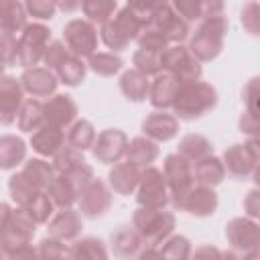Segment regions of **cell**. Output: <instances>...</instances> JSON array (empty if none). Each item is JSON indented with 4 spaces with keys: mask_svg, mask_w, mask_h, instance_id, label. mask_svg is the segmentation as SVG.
<instances>
[{
    "mask_svg": "<svg viewBox=\"0 0 260 260\" xmlns=\"http://www.w3.org/2000/svg\"><path fill=\"white\" fill-rule=\"evenodd\" d=\"M217 106V91L207 81L179 85L171 104L177 120H197Z\"/></svg>",
    "mask_w": 260,
    "mask_h": 260,
    "instance_id": "1",
    "label": "cell"
},
{
    "mask_svg": "<svg viewBox=\"0 0 260 260\" xmlns=\"http://www.w3.org/2000/svg\"><path fill=\"white\" fill-rule=\"evenodd\" d=\"M8 191L16 207L24 209L35 223H47L55 211V205L45 191L37 189L20 171L8 179Z\"/></svg>",
    "mask_w": 260,
    "mask_h": 260,
    "instance_id": "2",
    "label": "cell"
},
{
    "mask_svg": "<svg viewBox=\"0 0 260 260\" xmlns=\"http://www.w3.org/2000/svg\"><path fill=\"white\" fill-rule=\"evenodd\" d=\"M228 28H230V22H228V18L223 14L203 18L199 22V26L195 28L191 41H189V47H187L189 53L199 63L213 61L223 49V41H225Z\"/></svg>",
    "mask_w": 260,
    "mask_h": 260,
    "instance_id": "3",
    "label": "cell"
},
{
    "mask_svg": "<svg viewBox=\"0 0 260 260\" xmlns=\"http://www.w3.org/2000/svg\"><path fill=\"white\" fill-rule=\"evenodd\" d=\"M132 225L136 234L146 242L148 246L162 244L169 236H173L175 230V215L167 209H146L138 207L132 215Z\"/></svg>",
    "mask_w": 260,
    "mask_h": 260,
    "instance_id": "4",
    "label": "cell"
},
{
    "mask_svg": "<svg viewBox=\"0 0 260 260\" xmlns=\"http://www.w3.org/2000/svg\"><path fill=\"white\" fill-rule=\"evenodd\" d=\"M51 41L49 26L41 22H26V26L20 30L16 39V63L22 69L37 67L39 61H43V53Z\"/></svg>",
    "mask_w": 260,
    "mask_h": 260,
    "instance_id": "5",
    "label": "cell"
},
{
    "mask_svg": "<svg viewBox=\"0 0 260 260\" xmlns=\"http://www.w3.org/2000/svg\"><path fill=\"white\" fill-rule=\"evenodd\" d=\"M158 63H160V71L171 73L179 81V85L199 81V77H201L199 61L183 45H169L158 55Z\"/></svg>",
    "mask_w": 260,
    "mask_h": 260,
    "instance_id": "6",
    "label": "cell"
},
{
    "mask_svg": "<svg viewBox=\"0 0 260 260\" xmlns=\"http://www.w3.org/2000/svg\"><path fill=\"white\" fill-rule=\"evenodd\" d=\"M35 230H37V223L28 217V213L20 207L12 209L2 232H0V248L2 252L8 256L24 246L30 244L32 236H35Z\"/></svg>",
    "mask_w": 260,
    "mask_h": 260,
    "instance_id": "7",
    "label": "cell"
},
{
    "mask_svg": "<svg viewBox=\"0 0 260 260\" xmlns=\"http://www.w3.org/2000/svg\"><path fill=\"white\" fill-rule=\"evenodd\" d=\"M138 207L146 209H165L169 203V187L165 175L156 167H146L140 173V181L136 187Z\"/></svg>",
    "mask_w": 260,
    "mask_h": 260,
    "instance_id": "8",
    "label": "cell"
},
{
    "mask_svg": "<svg viewBox=\"0 0 260 260\" xmlns=\"http://www.w3.org/2000/svg\"><path fill=\"white\" fill-rule=\"evenodd\" d=\"M63 41L73 57L89 59L93 53H98V30L91 22L83 18H73L65 24Z\"/></svg>",
    "mask_w": 260,
    "mask_h": 260,
    "instance_id": "9",
    "label": "cell"
},
{
    "mask_svg": "<svg viewBox=\"0 0 260 260\" xmlns=\"http://www.w3.org/2000/svg\"><path fill=\"white\" fill-rule=\"evenodd\" d=\"M223 169L238 179L256 177L258 175V142L256 138L244 142V144H232L223 152Z\"/></svg>",
    "mask_w": 260,
    "mask_h": 260,
    "instance_id": "10",
    "label": "cell"
},
{
    "mask_svg": "<svg viewBox=\"0 0 260 260\" xmlns=\"http://www.w3.org/2000/svg\"><path fill=\"white\" fill-rule=\"evenodd\" d=\"M162 175L169 187V201L175 203L179 201L195 183H193V171H191V162L185 160L183 156L175 154H167L165 156V167H162Z\"/></svg>",
    "mask_w": 260,
    "mask_h": 260,
    "instance_id": "11",
    "label": "cell"
},
{
    "mask_svg": "<svg viewBox=\"0 0 260 260\" xmlns=\"http://www.w3.org/2000/svg\"><path fill=\"white\" fill-rule=\"evenodd\" d=\"M79 203V211L83 217L87 219H98L102 215L108 213V209L112 207V189L108 187L106 181L102 179H93L77 197Z\"/></svg>",
    "mask_w": 260,
    "mask_h": 260,
    "instance_id": "12",
    "label": "cell"
},
{
    "mask_svg": "<svg viewBox=\"0 0 260 260\" xmlns=\"http://www.w3.org/2000/svg\"><path fill=\"white\" fill-rule=\"evenodd\" d=\"M128 148V136L126 132L118 128H108L95 136V142L91 146L93 158L104 165H116L124 158Z\"/></svg>",
    "mask_w": 260,
    "mask_h": 260,
    "instance_id": "13",
    "label": "cell"
},
{
    "mask_svg": "<svg viewBox=\"0 0 260 260\" xmlns=\"http://www.w3.org/2000/svg\"><path fill=\"white\" fill-rule=\"evenodd\" d=\"M173 207L179 211H187L195 217H207L213 215L217 209V193L211 187L193 185L179 201L173 203Z\"/></svg>",
    "mask_w": 260,
    "mask_h": 260,
    "instance_id": "14",
    "label": "cell"
},
{
    "mask_svg": "<svg viewBox=\"0 0 260 260\" xmlns=\"http://www.w3.org/2000/svg\"><path fill=\"white\" fill-rule=\"evenodd\" d=\"M43 118L45 124L67 130L77 120V104L67 93H55L43 104Z\"/></svg>",
    "mask_w": 260,
    "mask_h": 260,
    "instance_id": "15",
    "label": "cell"
},
{
    "mask_svg": "<svg viewBox=\"0 0 260 260\" xmlns=\"http://www.w3.org/2000/svg\"><path fill=\"white\" fill-rule=\"evenodd\" d=\"M225 238L238 252H258V223L250 217H234L225 225Z\"/></svg>",
    "mask_w": 260,
    "mask_h": 260,
    "instance_id": "16",
    "label": "cell"
},
{
    "mask_svg": "<svg viewBox=\"0 0 260 260\" xmlns=\"http://www.w3.org/2000/svg\"><path fill=\"white\" fill-rule=\"evenodd\" d=\"M154 28H158L162 32V37L167 39V43H175L181 45L187 37H189V22L183 20L169 2H160L156 14H154V22L150 24Z\"/></svg>",
    "mask_w": 260,
    "mask_h": 260,
    "instance_id": "17",
    "label": "cell"
},
{
    "mask_svg": "<svg viewBox=\"0 0 260 260\" xmlns=\"http://www.w3.org/2000/svg\"><path fill=\"white\" fill-rule=\"evenodd\" d=\"M22 85L20 79L12 75H2L0 77V124L10 126L22 106Z\"/></svg>",
    "mask_w": 260,
    "mask_h": 260,
    "instance_id": "18",
    "label": "cell"
},
{
    "mask_svg": "<svg viewBox=\"0 0 260 260\" xmlns=\"http://www.w3.org/2000/svg\"><path fill=\"white\" fill-rule=\"evenodd\" d=\"M20 85H22V91L30 93L32 98H51L55 95L59 81L53 71L45 67H30L22 71Z\"/></svg>",
    "mask_w": 260,
    "mask_h": 260,
    "instance_id": "19",
    "label": "cell"
},
{
    "mask_svg": "<svg viewBox=\"0 0 260 260\" xmlns=\"http://www.w3.org/2000/svg\"><path fill=\"white\" fill-rule=\"evenodd\" d=\"M142 132L152 142H167V140H171V138L177 136V132H179V120L173 114H169V112L154 110V112H150L144 118Z\"/></svg>",
    "mask_w": 260,
    "mask_h": 260,
    "instance_id": "20",
    "label": "cell"
},
{
    "mask_svg": "<svg viewBox=\"0 0 260 260\" xmlns=\"http://www.w3.org/2000/svg\"><path fill=\"white\" fill-rule=\"evenodd\" d=\"M81 228H83L81 215L75 209L67 207V209H59L51 217V221L47 225V232H49V238H55L59 242H73V240L79 238Z\"/></svg>",
    "mask_w": 260,
    "mask_h": 260,
    "instance_id": "21",
    "label": "cell"
},
{
    "mask_svg": "<svg viewBox=\"0 0 260 260\" xmlns=\"http://www.w3.org/2000/svg\"><path fill=\"white\" fill-rule=\"evenodd\" d=\"M140 173H142V169H138L136 165H132L128 160H120L108 173V187L112 191H116L118 195H132L138 187Z\"/></svg>",
    "mask_w": 260,
    "mask_h": 260,
    "instance_id": "22",
    "label": "cell"
},
{
    "mask_svg": "<svg viewBox=\"0 0 260 260\" xmlns=\"http://www.w3.org/2000/svg\"><path fill=\"white\" fill-rule=\"evenodd\" d=\"M177 89H179V81L171 73H167V71L156 73L150 79V87H148V100H150L152 108L154 110H160V112H165L167 108H171Z\"/></svg>",
    "mask_w": 260,
    "mask_h": 260,
    "instance_id": "23",
    "label": "cell"
},
{
    "mask_svg": "<svg viewBox=\"0 0 260 260\" xmlns=\"http://www.w3.org/2000/svg\"><path fill=\"white\" fill-rule=\"evenodd\" d=\"M30 146L41 156H55L65 146V130L43 124L37 132L30 134Z\"/></svg>",
    "mask_w": 260,
    "mask_h": 260,
    "instance_id": "24",
    "label": "cell"
},
{
    "mask_svg": "<svg viewBox=\"0 0 260 260\" xmlns=\"http://www.w3.org/2000/svg\"><path fill=\"white\" fill-rule=\"evenodd\" d=\"M191 171H193V183H197L199 187H215L223 181L225 177V169H223V162L221 158H217L215 154L207 156V158H201L197 162L191 165Z\"/></svg>",
    "mask_w": 260,
    "mask_h": 260,
    "instance_id": "25",
    "label": "cell"
},
{
    "mask_svg": "<svg viewBox=\"0 0 260 260\" xmlns=\"http://www.w3.org/2000/svg\"><path fill=\"white\" fill-rule=\"evenodd\" d=\"M156 156H158V146H156V142L148 140L146 136H136V138L128 140L124 160L136 165L138 169H146V167H152Z\"/></svg>",
    "mask_w": 260,
    "mask_h": 260,
    "instance_id": "26",
    "label": "cell"
},
{
    "mask_svg": "<svg viewBox=\"0 0 260 260\" xmlns=\"http://www.w3.org/2000/svg\"><path fill=\"white\" fill-rule=\"evenodd\" d=\"M26 158V144L16 134L0 136V171H12Z\"/></svg>",
    "mask_w": 260,
    "mask_h": 260,
    "instance_id": "27",
    "label": "cell"
},
{
    "mask_svg": "<svg viewBox=\"0 0 260 260\" xmlns=\"http://www.w3.org/2000/svg\"><path fill=\"white\" fill-rule=\"evenodd\" d=\"M26 10L22 2L16 0H0V32L14 35L26 26Z\"/></svg>",
    "mask_w": 260,
    "mask_h": 260,
    "instance_id": "28",
    "label": "cell"
},
{
    "mask_svg": "<svg viewBox=\"0 0 260 260\" xmlns=\"http://www.w3.org/2000/svg\"><path fill=\"white\" fill-rule=\"evenodd\" d=\"M142 244L144 242L134 228H122L116 234H112V252L120 260H130L138 256V252L142 250Z\"/></svg>",
    "mask_w": 260,
    "mask_h": 260,
    "instance_id": "29",
    "label": "cell"
},
{
    "mask_svg": "<svg viewBox=\"0 0 260 260\" xmlns=\"http://www.w3.org/2000/svg\"><path fill=\"white\" fill-rule=\"evenodd\" d=\"M179 156H183L185 160H189L191 165L201 160V158H207L213 154V144L201 136V134H187L179 140V150H177Z\"/></svg>",
    "mask_w": 260,
    "mask_h": 260,
    "instance_id": "30",
    "label": "cell"
},
{
    "mask_svg": "<svg viewBox=\"0 0 260 260\" xmlns=\"http://www.w3.org/2000/svg\"><path fill=\"white\" fill-rule=\"evenodd\" d=\"M148 87H150V79L138 73L136 69H128L120 77V89L130 102H144L148 98Z\"/></svg>",
    "mask_w": 260,
    "mask_h": 260,
    "instance_id": "31",
    "label": "cell"
},
{
    "mask_svg": "<svg viewBox=\"0 0 260 260\" xmlns=\"http://www.w3.org/2000/svg\"><path fill=\"white\" fill-rule=\"evenodd\" d=\"M95 136H98V134H95L93 124H91L89 120H83V118H81V120H75V122L67 128L65 142H67L71 148L83 152V150H87V148L93 146Z\"/></svg>",
    "mask_w": 260,
    "mask_h": 260,
    "instance_id": "32",
    "label": "cell"
},
{
    "mask_svg": "<svg viewBox=\"0 0 260 260\" xmlns=\"http://www.w3.org/2000/svg\"><path fill=\"white\" fill-rule=\"evenodd\" d=\"M69 260H110V256L100 238H81L69 248Z\"/></svg>",
    "mask_w": 260,
    "mask_h": 260,
    "instance_id": "33",
    "label": "cell"
},
{
    "mask_svg": "<svg viewBox=\"0 0 260 260\" xmlns=\"http://www.w3.org/2000/svg\"><path fill=\"white\" fill-rule=\"evenodd\" d=\"M20 173H22L37 189H41V191H47V187L51 185V181H53L55 175H57L55 169H53V165L47 162V160H43V158H30V160H26Z\"/></svg>",
    "mask_w": 260,
    "mask_h": 260,
    "instance_id": "34",
    "label": "cell"
},
{
    "mask_svg": "<svg viewBox=\"0 0 260 260\" xmlns=\"http://www.w3.org/2000/svg\"><path fill=\"white\" fill-rule=\"evenodd\" d=\"M45 193L51 199V203L59 209H67L77 201V193L65 175H55V179L51 181V185L47 187Z\"/></svg>",
    "mask_w": 260,
    "mask_h": 260,
    "instance_id": "35",
    "label": "cell"
},
{
    "mask_svg": "<svg viewBox=\"0 0 260 260\" xmlns=\"http://www.w3.org/2000/svg\"><path fill=\"white\" fill-rule=\"evenodd\" d=\"M16 124H18V130L22 132H37L43 124H45V118H43V104L35 98L30 100H24L22 106H20V112L16 116Z\"/></svg>",
    "mask_w": 260,
    "mask_h": 260,
    "instance_id": "36",
    "label": "cell"
},
{
    "mask_svg": "<svg viewBox=\"0 0 260 260\" xmlns=\"http://www.w3.org/2000/svg\"><path fill=\"white\" fill-rule=\"evenodd\" d=\"M85 71H87V65L83 63V59L69 55L63 61V65L55 71V77H57L59 83H65L69 87H75V85H79L85 79Z\"/></svg>",
    "mask_w": 260,
    "mask_h": 260,
    "instance_id": "37",
    "label": "cell"
},
{
    "mask_svg": "<svg viewBox=\"0 0 260 260\" xmlns=\"http://www.w3.org/2000/svg\"><path fill=\"white\" fill-rule=\"evenodd\" d=\"M81 10L87 16V22L102 26L114 16V12L118 10V4L114 0H85L81 2Z\"/></svg>",
    "mask_w": 260,
    "mask_h": 260,
    "instance_id": "38",
    "label": "cell"
},
{
    "mask_svg": "<svg viewBox=\"0 0 260 260\" xmlns=\"http://www.w3.org/2000/svg\"><path fill=\"white\" fill-rule=\"evenodd\" d=\"M95 75H102V77H112L116 75L122 67H124V61L114 55V53H93L87 63H85Z\"/></svg>",
    "mask_w": 260,
    "mask_h": 260,
    "instance_id": "39",
    "label": "cell"
},
{
    "mask_svg": "<svg viewBox=\"0 0 260 260\" xmlns=\"http://www.w3.org/2000/svg\"><path fill=\"white\" fill-rule=\"evenodd\" d=\"M191 252V242L185 236H169L158 248L162 260H189Z\"/></svg>",
    "mask_w": 260,
    "mask_h": 260,
    "instance_id": "40",
    "label": "cell"
},
{
    "mask_svg": "<svg viewBox=\"0 0 260 260\" xmlns=\"http://www.w3.org/2000/svg\"><path fill=\"white\" fill-rule=\"evenodd\" d=\"M112 20H114L116 28L120 30V35H122L128 43L138 39V35H140V30H142V26H140L138 18L134 16V12L130 10V6H128V4H126V6H122V8L116 12V16H112Z\"/></svg>",
    "mask_w": 260,
    "mask_h": 260,
    "instance_id": "41",
    "label": "cell"
},
{
    "mask_svg": "<svg viewBox=\"0 0 260 260\" xmlns=\"http://www.w3.org/2000/svg\"><path fill=\"white\" fill-rule=\"evenodd\" d=\"M81 162H85L83 160V152H79V150H75V148H71L69 144H65L55 156H53V169H55V173L57 175H67L69 171H73L75 167H79Z\"/></svg>",
    "mask_w": 260,
    "mask_h": 260,
    "instance_id": "42",
    "label": "cell"
},
{
    "mask_svg": "<svg viewBox=\"0 0 260 260\" xmlns=\"http://www.w3.org/2000/svg\"><path fill=\"white\" fill-rule=\"evenodd\" d=\"M136 41H138V49L140 51H148V53H156V55H160L169 47V43L162 37V32L158 28H154V26L142 28Z\"/></svg>",
    "mask_w": 260,
    "mask_h": 260,
    "instance_id": "43",
    "label": "cell"
},
{
    "mask_svg": "<svg viewBox=\"0 0 260 260\" xmlns=\"http://www.w3.org/2000/svg\"><path fill=\"white\" fill-rule=\"evenodd\" d=\"M39 260H69V248L65 246V242H59L55 238H43L39 248Z\"/></svg>",
    "mask_w": 260,
    "mask_h": 260,
    "instance_id": "44",
    "label": "cell"
},
{
    "mask_svg": "<svg viewBox=\"0 0 260 260\" xmlns=\"http://www.w3.org/2000/svg\"><path fill=\"white\" fill-rule=\"evenodd\" d=\"M71 53L67 51V47H65V43L63 41H51L49 45H47V49H45V53H43V63H45V69H49V71H57L61 65H63V61L69 57Z\"/></svg>",
    "mask_w": 260,
    "mask_h": 260,
    "instance_id": "45",
    "label": "cell"
},
{
    "mask_svg": "<svg viewBox=\"0 0 260 260\" xmlns=\"http://www.w3.org/2000/svg\"><path fill=\"white\" fill-rule=\"evenodd\" d=\"M132 65L138 73L146 75V77H154L156 73H160V63H158V55L156 53H148V51H136L132 55Z\"/></svg>",
    "mask_w": 260,
    "mask_h": 260,
    "instance_id": "46",
    "label": "cell"
},
{
    "mask_svg": "<svg viewBox=\"0 0 260 260\" xmlns=\"http://www.w3.org/2000/svg\"><path fill=\"white\" fill-rule=\"evenodd\" d=\"M100 37H102L104 45H106L108 49L116 51V53H118V51H124V49L130 45V43L120 35V30L116 28V24H114V20H112V18L100 26Z\"/></svg>",
    "mask_w": 260,
    "mask_h": 260,
    "instance_id": "47",
    "label": "cell"
},
{
    "mask_svg": "<svg viewBox=\"0 0 260 260\" xmlns=\"http://www.w3.org/2000/svg\"><path fill=\"white\" fill-rule=\"evenodd\" d=\"M171 6L187 22L203 20V0H177Z\"/></svg>",
    "mask_w": 260,
    "mask_h": 260,
    "instance_id": "48",
    "label": "cell"
},
{
    "mask_svg": "<svg viewBox=\"0 0 260 260\" xmlns=\"http://www.w3.org/2000/svg\"><path fill=\"white\" fill-rule=\"evenodd\" d=\"M67 179H69V183L73 185V189H75V193H77V197H79V193L95 179V175H93V169L87 165V162H81L79 167H75L73 171H69L67 175H65Z\"/></svg>",
    "mask_w": 260,
    "mask_h": 260,
    "instance_id": "49",
    "label": "cell"
},
{
    "mask_svg": "<svg viewBox=\"0 0 260 260\" xmlns=\"http://www.w3.org/2000/svg\"><path fill=\"white\" fill-rule=\"evenodd\" d=\"M189 260H240V258L232 250H219L215 246L205 244V246H199L195 252H191Z\"/></svg>",
    "mask_w": 260,
    "mask_h": 260,
    "instance_id": "50",
    "label": "cell"
},
{
    "mask_svg": "<svg viewBox=\"0 0 260 260\" xmlns=\"http://www.w3.org/2000/svg\"><path fill=\"white\" fill-rule=\"evenodd\" d=\"M24 10H26V14H30L32 18L51 20V18L55 16L57 2H51V0H28V2L24 4Z\"/></svg>",
    "mask_w": 260,
    "mask_h": 260,
    "instance_id": "51",
    "label": "cell"
},
{
    "mask_svg": "<svg viewBox=\"0 0 260 260\" xmlns=\"http://www.w3.org/2000/svg\"><path fill=\"white\" fill-rule=\"evenodd\" d=\"M258 14H260L258 2H248V4L242 8V24H244V28H246L252 37H256L258 30H260V18H258Z\"/></svg>",
    "mask_w": 260,
    "mask_h": 260,
    "instance_id": "52",
    "label": "cell"
},
{
    "mask_svg": "<svg viewBox=\"0 0 260 260\" xmlns=\"http://www.w3.org/2000/svg\"><path fill=\"white\" fill-rule=\"evenodd\" d=\"M0 61L8 67L16 63V37L0 32Z\"/></svg>",
    "mask_w": 260,
    "mask_h": 260,
    "instance_id": "53",
    "label": "cell"
},
{
    "mask_svg": "<svg viewBox=\"0 0 260 260\" xmlns=\"http://www.w3.org/2000/svg\"><path fill=\"white\" fill-rule=\"evenodd\" d=\"M244 104H246V112L258 118V77H252L248 81V85L244 87Z\"/></svg>",
    "mask_w": 260,
    "mask_h": 260,
    "instance_id": "54",
    "label": "cell"
},
{
    "mask_svg": "<svg viewBox=\"0 0 260 260\" xmlns=\"http://www.w3.org/2000/svg\"><path fill=\"white\" fill-rule=\"evenodd\" d=\"M244 211H246V217L254 219L258 217L260 213V205H258V189H252L246 197H244Z\"/></svg>",
    "mask_w": 260,
    "mask_h": 260,
    "instance_id": "55",
    "label": "cell"
},
{
    "mask_svg": "<svg viewBox=\"0 0 260 260\" xmlns=\"http://www.w3.org/2000/svg\"><path fill=\"white\" fill-rule=\"evenodd\" d=\"M240 130L246 132V134H250L254 138L256 132H258V118L252 116V114H248V112H244L242 118H240Z\"/></svg>",
    "mask_w": 260,
    "mask_h": 260,
    "instance_id": "56",
    "label": "cell"
},
{
    "mask_svg": "<svg viewBox=\"0 0 260 260\" xmlns=\"http://www.w3.org/2000/svg\"><path fill=\"white\" fill-rule=\"evenodd\" d=\"M6 260H39V252H37V248H32V246L28 244V246H24V248H20V250L8 254Z\"/></svg>",
    "mask_w": 260,
    "mask_h": 260,
    "instance_id": "57",
    "label": "cell"
},
{
    "mask_svg": "<svg viewBox=\"0 0 260 260\" xmlns=\"http://www.w3.org/2000/svg\"><path fill=\"white\" fill-rule=\"evenodd\" d=\"M136 260H162V258H160V254H158V250H156V248L146 246L144 250H140V252H138Z\"/></svg>",
    "mask_w": 260,
    "mask_h": 260,
    "instance_id": "58",
    "label": "cell"
},
{
    "mask_svg": "<svg viewBox=\"0 0 260 260\" xmlns=\"http://www.w3.org/2000/svg\"><path fill=\"white\" fill-rule=\"evenodd\" d=\"M242 260H258V252H248V254H244Z\"/></svg>",
    "mask_w": 260,
    "mask_h": 260,
    "instance_id": "59",
    "label": "cell"
},
{
    "mask_svg": "<svg viewBox=\"0 0 260 260\" xmlns=\"http://www.w3.org/2000/svg\"><path fill=\"white\" fill-rule=\"evenodd\" d=\"M4 67H6V65H4V63H2V61H0V77H2V75H4Z\"/></svg>",
    "mask_w": 260,
    "mask_h": 260,
    "instance_id": "60",
    "label": "cell"
},
{
    "mask_svg": "<svg viewBox=\"0 0 260 260\" xmlns=\"http://www.w3.org/2000/svg\"><path fill=\"white\" fill-rule=\"evenodd\" d=\"M0 260H6V254L2 252V248H0Z\"/></svg>",
    "mask_w": 260,
    "mask_h": 260,
    "instance_id": "61",
    "label": "cell"
}]
</instances>
